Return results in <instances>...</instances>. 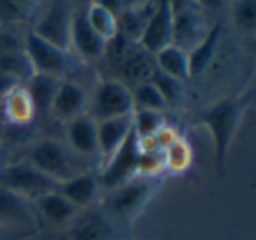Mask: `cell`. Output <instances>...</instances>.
<instances>
[{
    "label": "cell",
    "instance_id": "obj_1",
    "mask_svg": "<svg viewBox=\"0 0 256 240\" xmlns=\"http://www.w3.org/2000/svg\"><path fill=\"white\" fill-rule=\"evenodd\" d=\"M249 104H251V96H230V98H221L210 104L198 114V123L209 130L212 138L214 158L220 172L224 170L232 142Z\"/></svg>",
    "mask_w": 256,
    "mask_h": 240
},
{
    "label": "cell",
    "instance_id": "obj_2",
    "mask_svg": "<svg viewBox=\"0 0 256 240\" xmlns=\"http://www.w3.org/2000/svg\"><path fill=\"white\" fill-rule=\"evenodd\" d=\"M158 186H160L158 177H132L121 186L107 191L104 198V214L109 219L130 222L142 212Z\"/></svg>",
    "mask_w": 256,
    "mask_h": 240
},
{
    "label": "cell",
    "instance_id": "obj_3",
    "mask_svg": "<svg viewBox=\"0 0 256 240\" xmlns=\"http://www.w3.org/2000/svg\"><path fill=\"white\" fill-rule=\"evenodd\" d=\"M0 186L8 188L28 200H36L40 194L56 191L60 182L48 177L30 163H14L0 168Z\"/></svg>",
    "mask_w": 256,
    "mask_h": 240
},
{
    "label": "cell",
    "instance_id": "obj_4",
    "mask_svg": "<svg viewBox=\"0 0 256 240\" xmlns=\"http://www.w3.org/2000/svg\"><path fill=\"white\" fill-rule=\"evenodd\" d=\"M139 156H140V148H139V137L136 135V132H130L124 142L112 152V156L107 158V165L104 166V170L98 176L100 188L110 191L114 188L121 186L126 180H130L132 177L137 176V165H139Z\"/></svg>",
    "mask_w": 256,
    "mask_h": 240
},
{
    "label": "cell",
    "instance_id": "obj_5",
    "mask_svg": "<svg viewBox=\"0 0 256 240\" xmlns=\"http://www.w3.org/2000/svg\"><path fill=\"white\" fill-rule=\"evenodd\" d=\"M134 112L132 90L121 81L109 79L96 86L92 100V112L88 114L93 121H104L110 118L130 116Z\"/></svg>",
    "mask_w": 256,
    "mask_h": 240
},
{
    "label": "cell",
    "instance_id": "obj_6",
    "mask_svg": "<svg viewBox=\"0 0 256 240\" xmlns=\"http://www.w3.org/2000/svg\"><path fill=\"white\" fill-rule=\"evenodd\" d=\"M30 165H34L37 170L46 174L48 177L64 182L68 177L76 176L74 165L68 156L67 149L56 140H40L30 151Z\"/></svg>",
    "mask_w": 256,
    "mask_h": 240
},
{
    "label": "cell",
    "instance_id": "obj_7",
    "mask_svg": "<svg viewBox=\"0 0 256 240\" xmlns=\"http://www.w3.org/2000/svg\"><path fill=\"white\" fill-rule=\"evenodd\" d=\"M23 51L28 56L34 70L39 72V74H48L58 78V76H62L67 70L68 64H70L68 51L60 50L54 44L40 39L34 32H30L25 37V50Z\"/></svg>",
    "mask_w": 256,
    "mask_h": 240
},
{
    "label": "cell",
    "instance_id": "obj_8",
    "mask_svg": "<svg viewBox=\"0 0 256 240\" xmlns=\"http://www.w3.org/2000/svg\"><path fill=\"white\" fill-rule=\"evenodd\" d=\"M172 9L167 0H158L156 8L148 22L146 28L142 30V36L139 39V46L150 54H156L160 50L172 44Z\"/></svg>",
    "mask_w": 256,
    "mask_h": 240
},
{
    "label": "cell",
    "instance_id": "obj_9",
    "mask_svg": "<svg viewBox=\"0 0 256 240\" xmlns=\"http://www.w3.org/2000/svg\"><path fill=\"white\" fill-rule=\"evenodd\" d=\"M70 25L72 12L68 6L65 2H54L48 14H44V18L37 23L32 32L60 50L68 51L70 50Z\"/></svg>",
    "mask_w": 256,
    "mask_h": 240
},
{
    "label": "cell",
    "instance_id": "obj_10",
    "mask_svg": "<svg viewBox=\"0 0 256 240\" xmlns=\"http://www.w3.org/2000/svg\"><path fill=\"white\" fill-rule=\"evenodd\" d=\"M116 68L124 86H137L144 81H150L151 74L154 70V56L144 51L137 42H134L128 48V51L121 58Z\"/></svg>",
    "mask_w": 256,
    "mask_h": 240
},
{
    "label": "cell",
    "instance_id": "obj_11",
    "mask_svg": "<svg viewBox=\"0 0 256 240\" xmlns=\"http://www.w3.org/2000/svg\"><path fill=\"white\" fill-rule=\"evenodd\" d=\"M100 182L98 176L90 172L76 174V176L68 177L67 180L60 182L58 186V193L62 196H65L72 205L79 208V210H84V208L92 207L95 204V200L100 194Z\"/></svg>",
    "mask_w": 256,
    "mask_h": 240
},
{
    "label": "cell",
    "instance_id": "obj_12",
    "mask_svg": "<svg viewBox=\"0 0 256 240\" xmlns=\"http://www.w3.org/2000/svg\"><path fill=\"white\" fill-rule=\"evenodd\" d=\"M70 46L76 48V51L86 60L100 58L106 51V40L92 28L86 18V11H78L72 14Z\"/></svg>",
    "mask_w": 256,
    "mask_h": 240
},
{
    "label": "cell",
    "instance_id": "obj_13",
    "mask_svg": "<svg viewBox=\"0 0 256 240\" xmlns=\"http://www.w3.org/2000/svg\"><path fill=\"white\" fill-rule=\"evenodd\" d=\"M36 214L32 200L0 186V226H32Z\"/></svg>",
    "mask_w": 256,
    "mask_h": 240
},
{
    "label": "cell",
    "instance_id": "obj_14",
    "mask_svg": "<svg viewBox=\"0 0 256 240\" xmlns=\"http://www.w3.org/2000/svg\"><path fill=\"white\" fill-rule=\"evenodd\" d=\"M90 208V207H88ZM110 235V219L104 210L78 212L72 222L68 224V240H107Z\"/></svg>",
    "mask_w": 256,
    "mask_h": 240
},
{
    "label": "cell",
    "instance_id": "obj_15",
    "mask_svg": "<svg viewBox=\"0 0 256 240\" xmlns=\"http://www.w3.org/2000/svg\"><path fill=\"white\" fill-rule=\"evenodd\" d=\"M86 107V92L72 81H60L54 95L53 106H51V112L58 118V120L70 121L74 118L81 116L82 110Z\"/></svg>",
    "mask_w": 256,
    "mask_h": 240
},
{
    "label": "cell",
    "instance_id": "obj_16",
    "mask_svg": "<svg viewBox=\"0 0 256 240\" xmlns=\"http://www.w3.org/2000/svg\"><path fill=\"white\" fill-rule=\"evenodd\" d=\"M32 202L37 214L54 226H68L79 212V208L72 205L65 196H62L58 191L44 193Z\"/></svg>",
    "mask_w": 256,
    "mask_h": 240
},
{
    "label": "cell",
    "instance_id": "obj_17",
    "mask_svg": "<svg viewBox=\"0 0 256 240\" xmlns=\"http://www.w3.org/2000/svg\"><path fill=\"white\" fill-rule=\"evenodd\" d=\"M156 2L158 0H148V2H140V4L124 8L116 16L118 32L130 42H139L142 30L146 28L148 22H150L154 8H156Z\"/></svg>",
    "mask_w": 256,
    "mask_h": 240
},
{
    "label": "cell",
    "instance_id": "obj_18",
    "mask_svg": "<svg viewBox=\"0 0 256 240\" xmlns=\"http://www.w3.org/2000/svg\"><path fill=\"white\" fill-rule=\"evenodd\" d=\"M134 114V112H132ZM132 114L121 118H110L96 123V142L98 154L112 156V152L124 142V138L132 132Z\"/></svg>",
    "mask_w": 256,
    "mask_h": 240
},
{
    "label": "cell",
    "instance_id": "obj_19",
    "mask_svg": "<svg viewBox=\"0 0 256 240\" xmlns=\"http://www.w3.org/2000/svg\"><path fill=\"white\" fill-rule=\"evenodd\" d=\"M67 137L72 149L79 154L95 156L98 154V142H96V121L90 116L81 114L68 121Z\"/></svg>",
    "mask_w": 256,
    "mask_h": 240
},
{
    "label": "cell",
    "instance_id": "obj_20",
    "mask_svg": "<svg viewBox=\"0 0 256 240\" xmlns=\"http://www.w3.org/2000/svg\"><path fill=\"white\" fill-rule=\"evenodd\" d=\"M202 37V20L198 12L192 8L179 11L172 20V44L186 51V48H195Z\"/></svg>",
    "mask_w": 256,
    "mask_h": 240
},
{
    "label": "cell",
    "instance_id": "obj_21",
    "mask_svg": "<svg viewBox=\"0 0 256 240\" xmlns=\"http://www.w3.org/2000/svg\"><path fill=\"white\" fill-rule=\"evenodd\" d=\"M221 34H223V25L216 23L206 36L202 37L198 44L188 53V70L190 78H198L200 74L207 70V67L212 62L214 54L218 51L221 40Z\"/></svg>",
    "mask_w": 256,
    "mask_h": 240
},
{
    "label": "cell",
    "instance_id": "obj_22",
    "mask_svg": "<svg viewBox=\"0 0 256 240\" xmlns=\"http://www.w3.org/2000/svg\"><path fill=\"white\" fill-rule=\"evenodd\" d=\"M58 84H60V79L58 78L48 76V74H39V72H36V74L23 84L26 93H28L30 100H32L36 114L51 112V106H53Z\"/></svg>",
    "mask_w": 256,
    "mask_h": 240
},
{
    "label": "cell",
    "instance_id": "obj_23",
    "mask_svg": "<svg viewBox=\"0 0 256 240\" xmlns=\"http://www.w3.org/2000/svg\"><path fill=\"white\" fill-rule=\"evenodd\" d=\"M154 67L181 82L190 78L188 53L174 44H168L167 48H164L154 54Z\"/></svg>",
    "mask_w": 256,
    "mask_h": 240
},
{
    "label": "cell",
    "instance_id": "obj_24",
    "mask_svg": "<svg viewBox=\"0 0 256 240\" xmlns=\"http://www.w3.org/2000/svg\"><path fill=\"white\" fill-rule=\"evenodd\" d=\"M4 107H6V114H8L12 123H18V124L28 123L36 116L32 100H30L28 93H26L23 84L14 86V88L6 93Z\"/></svg>",
    "mask_w": 256,
    "mask_h": 240
},
{
    "label": "cell",
    "instance_id": "obj_25",
    "mask_svg": "<svg viewBox=\"0 0 256 240\" xmlns=\"http://www.w3.org/2000/svg\"><path fill=\"white\" fill-rule=\"evenodd\" d=\"M0 74H6L12 78L14 81L26 82L34 74L32 64H30L28 56L25 51H0Z\"/></svg>",
    "mask_w": 256,
    "mask_h": 240
},
{
    "label": "cell",
    "instance_id": "obj_26",
    "mask_svg": "<svg viewBox=\"0 0 256 240\" xmlns=\"http://www.w3.org/2000/svg\"><path fill=\"white\" fill-rule=\"evenodd\" d=\"M164 158H165V170L182 174L193 163V149L188 140L179 137L178 140L172 142L164 151Z\"/></svg>",
    "mask_w": 256,
    "mask_h": 240
},
{
    "label": "cell",
    "instance_id": "obj_27",
    "mask_svg": "<svg viewBox=\"0 0 256 240\" xmlns=\"http://www.w3.org/2000/svg\"><path fill=\"white\" fill-rule=\"evenodd\" d=\"M132 100H134V110L148 109V110H158V112H162L167 107L164 96L160 95L156 86L151 81H144L140 84L134 86Z\"/></svg>",
    "mask_w": 256,
    "mask_h": 240
},
{
    "label": "cell",
    "instance_id": "obj_28",
    "mask_svg": "<svg viewBox=\"0 0 256 240\" xmlns=\"http://www.w3.org/2000/svg\"><path fill=\"white\" fill-rule=\"evenodd\" d=\"M86 18L88 23L92 25V28L102 37L104 40H110L118 34V22L116 16L110 14L109 11L98 8V6H90V9L86 11Z\"/></svg>",
    "mask_w": 256,
    "mask_h": 240
},
{
    "label": "cell",
    "instance_id": "obj_29",
    "mask_svg": "<svg viewBox=\"0 0 256 240\" xmlns=\"http://www.w3.org/2000/svg\"><path fill=\"white\" fill-rule=\"evenodd\" d=\"M165 124L162 112L148 109H136L132 114V128L139 138H146L154 135Z\"/></svg>",
    "mask_w": 256,
    "mask_h": 240
},
{
    "label": "cell",
    "instance_id": "obj_30",
    "mask_svg": "<svg viewBox=\"0 0 256 240\" xmlns=\"http://www.w3.org/2000/svg\"><path fill=\"white\" fill-rule=\"evenodd\" d=\"M150 81L156 86V90L160 92V95L164 96L167 106H178L182 100V82L181 81L164 74V72H160L156 67H154Z\"/></svg>",
    "mask_w": 256,
    "mask_h": 240
},
{
    "label": "cell",
    "instance_id": "obj_31",
    "mask_svg": "<svg viewBox=\"0 0 256 240\" xmlns=\"http://www.w3.org/2000/svg\"><path fill=\"white\" fill-rule=\"evenodd\" d=\"M39 0H0V18L4 22H22L28 18Z\"/></svg>",
    "mask_w": 256,
    "mask_h": 240
},
{
    "label": "cell",
    "instance_id": "obj_32",
    "mask_svg": "<svg viewBox=\"0 0 256 240\" xmlns=\"http://www.w3.org/2000/svg\"><path fill=\"white\" fill-rule=\"evenodd\" d=\"M234 22L242 32H254L256 28V0H237L234 4Z\"/></svg>",
    "mask_w": 256,
    "mask_h": 240
},
{
    "label": "cell",
    "instance_id": "obj_33",
    "mask_svg": "<svg viewBox=\"0 0 256 240\" xmlns=\"http://www.w3.org/2000/svg\"><path fill=\"white\" fill-rule=\"evenodd\" d=\"M165 170L164 151H140L137 176L142 177H158Z\"/></svg>",
    "mask_w": 256,
    "mask_h": 240
},
{
    "label": "cell",
    "instance_id": "obj_34",
    "mask_svg": "<svg viewBox=\"0 0 256 240\" xmlns=\"http://www.w3.org/2000/svg\"><path fill=\"white\" fill-rule=\"evenodd\" d=\"M124 4H126V0H93V6H98V8L106 9L114 16H118L126 8Z\"/></svg>",
    "mask_w": 256,
    "mask_h": 240
},
{
    "label": "cell",
    "instance_id": "obj_35",
    "mask_svg": "<svg viewBox=\"0 0 256 240\" xmlns=\"http://www.w3.org/2000/svg\"><path fill=\"white\" fill-rule=\"evenodd\" d=\"M20 82L14 81L12 78H9V76H6V74H0V95H6L9 90H12Z\"/></svg>",
    "mask_w": 256,
    "mask_h": 240
},
{
    "label": "cell",
    "instance_id": "obj_36",
    "mask_svg": "<svg viewBox=\"0 0 256 240\" xmlns=\"http://www.w3.org/2000/svg\"><path fill=\"white\" fill-rule=\"evenodd\" d=\"M167 2H168V6H170V9H172V14H176V12L184 11V9L192 8L193 0H167Z\"/></svg>",
    "mask_w": 256,
    "mask_h": 240
},
{
    "label": "cell",
    "instance_id": "obj_37",
    "mask_svg": "<svg viewBox=\"0 0 256 240\" xmlns=\"http://www.w3.org/2000/svg\"><path fill=\"white\" fill-rule=\"evenodd\" d=\"M202 8L206 9H210V11H218V9H221L224 4H226V0H196Z\"/></svg>",
    "mask_w": 256,
    "mask_h": 240
},
{
    "label": "cell",
    "instance_id": "obj_38",
    "mask_svg": "<svg viewBox=\"0 0 256 240\" xmlns=\"http://www.w3.org/2000/svg\"><path fill=\"white\" fill-rule=\"evenodd\" d=\"M0 240H6V226H0Z\"/></svg>",
    "mask_w": 256,
    "mask_h": 240
}]
</instances>
